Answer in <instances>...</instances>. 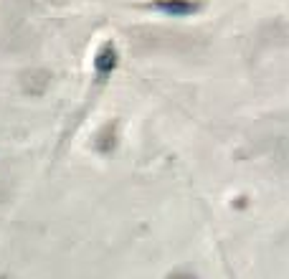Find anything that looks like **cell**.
<instances>
[{"instance_id":"1","label":"cell","mask_w":289,"mask_h":279,"mask_svg":"<svg viewBox=\"0 0 289 279\" xmlns=\"http://www.w3.org/2000/svg\"><path fill=\"white\" fill-rule=\"evenodd\" d=\"M231 279H233V276H231Z\"/></svg>"}]
</instances>
